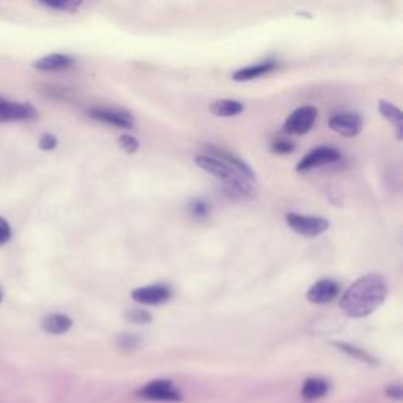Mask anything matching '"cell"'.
I'll return each instance as SVG.
<instances>
[{
    "instance_id": "7",
    "label": "cell",
    "mask_w": 403,
    "mask_h": 403,
    "mask_svg": "<svg viewBox=\"0 0 403 403\" xmlns=\"http://www.w3.org/2000/svg\"><path fill=\"white\" fill-rule=\"evenodd\" d=\"M342 153L334 147H318L313 148L312 151L307 153V155L301 159L296 165V170L298 172H307L317 167H323L326 164H334L337 161H340Z\"/></svg>"
},
{
    "instance_id": "16",
    "label": "cell",
    "mask_w": 403,
    "mask_h": 403,
    "mask_svg": "<svg viewBox=\"0 0 403 403\" xmlns=\"http://www.w3.org/2000/svg\"><path fill=\"white\" fill-rule=\"evenodd\" d=\"M328 390H329L328 381L323 380V378L312 377V378H307L304 384H302L301 394H302V399H304L306 402H315L328 394Z\"/></svg>"
},
{
    "instance_id": "12",
    "label": "cell",
    "mask_w": 403,
    "mask_h": 403,
    "mask_svg": "<svg viewBox=\"0 0 403 403\" xmlns=\"http://www.w3.org/2000/svg\"><path fill=\"white\" fill-rule=\"evenodd\" d=\"M277 68V62L276 60H265V62H258L256 65H251V67H245L238 71H235L232 79L236 82H247L257 78H262V76L271 73Z\"/></svg>"
},
{
    "instance_id": "22",
    "label": "cell",
    "mask_w": 403,
    "mask_h": 403,
    "mask_svg": "<svg viewBox=\"0 0 403 403\" xmlns=\"http://www.w3.org/2000/svg\"><path fill=\"white\" fill-rule=\"evenodd\" d=\"M188 210L189 213H191V216L195 217V219H205L206 216H208V213H210V205L206 204L205 200H192L191 204L188 205Z\"/></svg>"
},
{
    "instance_id": "4",
    "label": "cell",
    "mask_w": 403,
    "mask_h": 403,
    "mask_svg": "<svg viewBox=\"0 0 403 403\" xmlns=\"http://www.w3.org/2000/svg\"><path fill=\"white\" fill-rule=\"evenodd\" d=\"M90 118L101 123L112 124L115 128L122 129H133L135 120L134 117L126 110L115 109V108H106V106H97V108H90L87 110Z\"/></svg>"
},
{
    "instance_id": "21",
    "label": "cell",
    "mask_w": 403,
    "mask_h": 403,
    "mask_svg": "<svg viewBox=\"0 0 403 403\" xmlns=\"http://www.w3.org/2000/svg\"><path fill=\"white\" fill-rule=\"evenodd\" d=\"M271 151L276 153V155H292L295 151L296 145L293 144L292 140H287V139H274L271 142Z\"/></svg>"
},
{
    "instance_id": "28",
    "label": "cell",
    "mask_w": 403,
    "mask_h": 403,
    "mask_svg": "<svg viewBox=\"0 0 403 403\" xmlns=\"http://www.w3.org/2000/svg\"><path fill=\"white\" fill-rule=\"evenodd\" d=\"M386 394L390 397V399L400 400L402 399V388L397 384V386H390L386 389Z\"/></svg>"
},
{
    "instance_id": "19",
    "label": "cell",
    "mask_w": 403,
    "mask_h": 403,
    "mask_svg": "<svg viewBox=\"0 0 403 403\" xmlns=\"http://www.w3.org/2000/svg\"><path fill=\"white\" fill-rule=\"evenodd\" d=\"M333 345L336 348H339L342 349L343 353L348 354V356H352L354 359H359V361H363V363H367V364H378V361L377 358H373L370 353H367L365 349L363 348H359V347H354V345H349V343H343V342H334Z\"/></svg>"
},
{
    "instance_id": "9",
    "label": "cell",
    "mask_w": 403,
    "mask_h": 403,
    "mask_svg": "<svg viewBox=\"0 0 403 403\" xmlns=\"http://www.w3.org/2000/svg\"><path fill=\"white\" fill-rule=\"evenodd\" d=\"M363 117L356 112H340L329 118V128L343 138H354L363 131Z\"/></svg>"
},
{
    "instance_id": "17",
    "label": "cell",
    "mask_w": 403,
    "mask_h": 403,
    "mask_svg": "<svg viewBox=\"0 0 403 403\" xmlns=\"http://www.w3.org/2000/svg\"><path fill=\"white\" fill-rule=\"evenodd\" d=\"M378 109H380V114L395 128L397 140H402V138H403V114H402V110L397 108L395 104L389 103V101H386V99H381L380 103H378Z\"/></svg>"
},
{
    "instance_id": "18",
    "label": "cell",
    "mask_w": 403,
    "mask_h": 403,
    "mask_svg": "<svg viewBox=\"0 0 403 403\" xmlns=\"http://www.w3.org/2000/svg\"><path fill=\"white\" fill-rule=\"evenodd\" d=\"M242 110H245V104L236 99H217L210 104L211 114L222 118L236 117L242 114Z\"/></svg>"
},
{
    "instance_id": "23",
    "label": "cell",
    "mask_w": 403,
    "mask_h": 403,
    "mask_svg": "<svg viewBox=\"0 0 403 403\" xmlns=\"http://www.w3.org/2000/svg\"><path fill=\"white\" fill-rule=\"evenodd\" d=\"M118 147L122 148L124 153H129V155H134L135 151L139 150V140L134 138L131 134H123L118 138Z\"/></svg>"
},
{
    "instance_id": "6",
    "label": "cell",
    "mask_w": 403,
    "mask_h": 403,
    "mask_svg": "<svg viewBox=\"0 0 403 403\" xmlns=\"http://www.w3.org/2000/svg\"><path fill=\"white\" fill-rule=\"evenodd\" d=\"M35 118H38V110L32 104L0 98V123L31 122Z\"/></svg>"
},
{
    "instance_id": "29",
    "label": "cell",
    "mask_w": 403,
    "mask_h": 403,
    "mask_svg": "<svg viewBox=\"0 0 403 403\" xmlns=\"http://www.w3.org/2000/svg\"><path fill=\"white\" fill-rule=\"evenodd\" d=\"M2 296H3V295H2V290H0V301H2Z\"/></svg>"
},
{
    "instance_id": "20",
    "label": "cell",
    "mask_w": 403,
    "mask_h": 403,
    "mask_svg": "<svg viewBox=\"0 0 403 403\" xmlns=\"http://www.w3.org/2000/svg\"><path fill=\"white\" fill-rule=\"evenodd\" d=\"M41 7L49 8V10H57L63 11V13H76L81 7L82 2H69V0H65V2H41Z\"/></svg>"
},
{
    "instance_id": "14",
    "label": "cell",
    "mask_w": 403,
    "mask_h": 403,
    "mask_svg": "<svg viewBox=\"0 0 403 403\" xmlns=\"http://www.w3.org/2000/svg\"><path fill=\"white\" fill-rule=\"evenodd\" d=\"M206 150L210 151V153H206V155L215 156L217 159H222V161L230 164V165H232V167H235L236 170L241 172L242 175L247 176L249 180L256 181V174H254V170L251 167H249V165L245 161H242V159H240L238 156H235L230 151L222 150V148H219V147H208V148H206Z\"/></svg>"
},
{
    "instance_id": "11",
    "label": "cell",
    "mask_w": 403,
    "mask_h": 403,
    "mask_svg": "<svg viewBox=\"0 0 403 403\" xmlns=\"http://www.w3.org/2000/svg\"><path fill=\"white\" fill-rule=\"evenodd\" d=\"M339 282H336L334 279H322L307 290L306 298L312 304H328V302L334 301L339 296Z\"/></svg>"
},
{
    "instance_id": "15",
    "label": "cell",
    "mask_w": 403,
    "mask_h": 403,
    "mask_svg": "<svg viewBox=\"0 0 403 403\" xmlns=\"http://www.w3.org/2000/svg\"><path fill=\"white\" fill-rule=\"evenodd\" d=\"M71 326H73V320L68 315H65V313H49V315H46L43 318V322H41V329L52 336H60L68 333Z\"/></svg>"
},
{
    "instance_id": "5",
    "label": "cell",
    "mask_w": 403,
    "mask_h": 403,
    "mask_svg": "<svg viewBox=\"0 0 403 403\" xmlns=\"http://www.w3.org/2000/svg\"><path fill=\"white\" fill-rule=\"evenodd\" d=\"M318 117V110L315 106H302V108H298L293 110L292 114L287 117L286 123H283V129L288 134H306L309 133L313 123H315Z\"/></svg>"
},
{
    "instance_id": "2",
    "label": "cell",
    "mask_w": 403,
    "mask_h": 403,
    "mask_svg": "<svg viewBox=\"0 0 403 403\" xmlns=\"http://www.w3.org/2000/svg\"><path fill=\"white\" fill-rule=\"evenodd\" d=\"M194 163L199 169L208 172L213 176H216L222 181L224 194L230 199L240 200V199H249L254 195V188L252 180H249L247 176H245L241 172L236 170L232 165L227 164L222 159H217L215 156L210 155H197L194 158Z\"/></svg>"
},
{
    "instance_id": "1",
    "label": "cell",
    "mask_w": 403,
    "mask_h": 403,
    "mask_svg": "<svg viewBox=\"0 0 403 403\" xmlns=\"http://www.w3.org/2000/svg\"><path fill=\"white\" fill-rule=\"evenodd\" d=\"M388 283L380 274H365L349 286L340 298V309L349 318L372 315L388 298Z\"/></svg>"
},
{
    "instance_id": "3",
    "label": "cell",
    "mask_w": 403,
    "mask_h": 403,
    "mask_svg": "<svg viewBox=\"0 0 403 403\" xmlns=\"http://www.w3.org/2000/svg\"><path fill=\"white\" fill-rule=\"evenodd\" d=\"M286 222L295 233L315 238V236L328 232L329 221L318 216H302L298 213H288L286 216Z\"/></svg>"
},
{
    "instance_id": "10",
    "label": "cell",
    "mask_w": 403,
    "mask_h": 403,
    "mask_svg": "<svg viewBox=\"0 0 403 403\" xmlns=\"http://www.w3.org/2000/svg\"><path fill=\"white\" fill-rule=\"evenodd\" d=\"M172 298V290L167 286H145L134 288L131 292V299L142 306H159Z\"/></svg>"
},
{
    "instance_id": "27",
    "label": "cell",
    "mask_w": 403,
    "mask_h": 403,
    "mask_svg": "<svg viewBox=\"0 0 403 403\" xmlns=\"http://www.w3.org/2000/svg\"><path fill=\"white\" fill-rule=\"evenodd\" d=\"M11 227H10V222L7 219H3L0 216V246L7 245V242L11 240Z\"/></svg>"
},
{
    "instance_id": "26",
    "label": "cell",
    "mask_w": 403,
    "mask_h": 403,
    "mask_svg": "<svg viewBox=\"0 0 403 403\" xmlns=\"http://www.w3.org/2000/svg\"><path fill=\"white\" fill-rule=\"evenodd\" d=\"M58 145V139H57V135L54 134H51V133H44L43 135H41L40 140H38V147L41 148L43 151H52V150H56Z\"/></svg>"
},
{
    "instance_id": "25",
    "label": "cell",
    "mask_w": 403,
    "mask_h": 403,
    "mask_svg": "<svg viewBox=\"0 0 403 403\" xmlns=\"http://www.w3.org/2000/svg\"><path fill=\"white\" fill-rule=\"evenodd\" d=\"M117 345L124 349V352H131V349L139 347V339L133 334H122L117 339Z\"/></svg>"
},
{
    "instance_id": "13",
    "label": "cell",
    "mask_w": 403,
    "mask_h": 403,
    "mask_svg": "<svg viewBox=\"0 0 403 403\" xmlns=\"http://www.w3.org/2000/svg\"><path fill=\"white\" fill-rule=\"evenodd\" d=\"M74 65V60L67 54H49L38 58L32 63V67L38 71H63Z\"/></svg>"
},
{
    "instance_id": "24",
    "label": "cell",
    "mask_w": 403,
    "mask_h": 403,
    "mask_svg": "<svg viewBox=\"0 0 403 403\" xmlns=\"http://www.w3.org/2000/svg\"><path fill=\"white\" fill-rule=\"evenodd\" d=\"M126 318L134 324H148V323L153 322L150 313H148L147 311H142V309H133V311L126 312Z\"/></svg>"
},
{
    "instance_id": "8",
    "label": "cell",
    "mask_w": 403,
    "mask_h": 403,
    "mask_svg": "<svg viewBox=\"0 0 403 403\" xmlns=\"http://www.w3.org/2000/svg\"><path fill=\"white\" fill-rule=\"evenodd\" d=\"M138 394L147 400H156V402L181 400V394L175 389L174 383L169 380H155V381L147 383L144 388L139 389Z\"/></svg>"
}]
</instances>
